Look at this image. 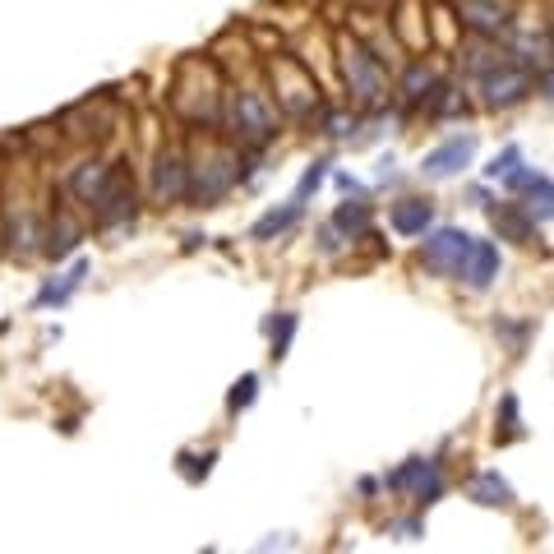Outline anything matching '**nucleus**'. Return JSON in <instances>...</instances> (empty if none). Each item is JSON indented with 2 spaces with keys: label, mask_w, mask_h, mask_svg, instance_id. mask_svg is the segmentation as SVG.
Wrapping results in <instances>:
<instances>
[{
  "label": "nucleus",
  "mask_w": 554,
  "mask_h": 554,
  "mask_svg": "<svg viewBox=\"0 0 554 554\" xmlns=\"http://www.w3.org/2000/svg\"><path fill=\"white\" fill-rule=\"evenodd\" d=\"M0 245H5V241H0Z\"/></svg>",
  "instance_id": "473e14b6"
},
{
  "label": "nucleus",
  "mask_w": 554,
  "mask_h": 554,
  "mask_svg": "<svg viewBox=\"0 0 554 554\" xmlns=\"http://www.w3.org/2000/svg\"><path fill=\"white\" fill-rule=\"evenodd\" d=\"M471 241H476V236H467L462 227H439L434 236H425V245H421V268L434 277H462Z\"/></svg>",
  "instance_id": "20e7f679"
},
{
  "label": "nucleus",
  "mask_w": 554,
  "mask_h": 554,
  "mask_svg": "<svg viewBox=\"0 0 554 554\" xmlns=\"http://www.w3.org/2000/svg\"><path fill=\"white\" fill-rule=\"evenodd\" d=\"M351 130H356V116H342V111H328L324 116V134H333V139H347Z\"/></svg>",
  "instance_id": "c85d7f7f"
},
{
  "label": "nucleus",
  "mask_w": 554,
  "mask_h": 554,
  "mask_svg": "<svg viewBox=\"0 0 554 554\" xmlns=\"http://www.w3.org/2000/svg\"><path fill=\"white\" fill-rule=\"evenodd\" d=\"M393 531H398L402 541H416V536H421V522H416V518H411V522H398Z\"/></svg>",
  "instance_id": "c756f323"
},
{
  "label": "nucleus",
  "mask_w": 554,
  "mask_h": 554,
  "mask_svg": "<svg viewBox=\"0 0 554 554\" xmlns=\"http://www.w3.org/2000/svg\"><path fill=\"white\" fill-rule=\"evenodd\" d=\"M342 74H347V88L356 93V102H365V107H374L384 97V70L356 42H342Z\"/></svg>",
  "instance_id": "423d86ee"
},
{
  "label": "nucleus",
  "mask_w": 554,
  "mask_h": 554,
  "mask_svg": "<svg viewBox=\"0 0 554 554\" xmlns=\"http://www.w3.org/2000/svg\"><path fill=\"white\" fill-rule=\"evenodd\" d=\"M545 88H550V102H554V74H550V84H545Z\"/></svg>",
  "instance_id": "2f4dec72"
},
{
  "label": "nucleus",
  "mask_w": 554,
  "mask_h": 554,
  "mask_svg": "<svg viewBox=\"0 0 554 554\" xmlns=\"http://www.w3.org/2000/svg\"><path fill=\"white\" fill-rule=\"evenodd\" d=\"M462 277H467L471 291H485L499 277V245L494 241H471V254L462 264Z\"/></svg>",
  "instance_id": "dca6fc26"
},
{
  "label": "nucleus",
  "mask_w": 554,
  "mask_h": 554,
  "mask_svg": "<svg viewBox=\"0 0 554 554\" xmlns=\"http://www.w3.org/2000/svg\"><path fill=\"white\" fill-rule=\"evenodd\" d=\"M490 222L499 236H508V241H518V245H536L541 236H536V217L527 213V204H499L490 208Z\"/></svg>",
  "instance_id": "2eb2a0df"
},
{
  "label": "nucleus",
  "mask_w": 554,
  "mask_h": 554,
  "mask_svg": "<svg viewBox=\"0 0 554 554\" xmlns=\"http://www.w3.org/2000/svg\"><path fill=\"white\" fill-rule=\"evenodd\" d=\"M499 407H504V430H494V439H499V444H513V439H522V421H518V398H513V393H508V398L499 402Z\"/></svg>",
  "instance_id": "a878e982"
},
{
  "label": "nucleus",
  "mask_w": 554,
  "mask_h": 554,
  "mask_svg": "<svg viewBox=\"0 0 554 554\" xmlns=\"http://www.w3.org/2000/svg\"><path fill=\"white\" fill-rule=\"evenodd\" d=\"M324 176H328V157H319V162H310V171H305L301 176V185H296V199H310L314 190H319V185H324Z\"/></svg>",
  "instance_id": "bb28decb"
},
{
  "label": "nucleus",
  "mask_w": 554,
  "mask_h": 554,
  "mask_svg": "<svg viewBox=\"0 0 554 554\" xmlns=\"http://www.w3.org/2000/svg\"><path fill=\"white\" fill-rule=\"evenodd\" d=\"M430 222H434L430 199H402V204H393V231L398 236H425Z\"/></svg>",
  "instance_id": "a211bd4d"
},
{
  "label": "nucleus",
  "mask_w": 554,
  "mask_h": 554,
  "mask_svg": "<svg viewBox=\"0 0 554 554\" xmlns=\"http://www.w3.org/2000/svg\"><path fill=\"white\" fill-rule=\"evenodd\" d=\"M301 213H305V204L301 199H291V204H282V208H273V213H264L259 222H254V241H273V236H282V231H291L296 222H301Z\"/></svg>",
  "instance_id": "aec40b11"
},
{
  "label": "nucleus",
  "mask_w": 554,
  "mask_h": 554,
  "mask_svg": "<svg viewBox=\"0 0 554 554\" xmlns=\"http://www.w3.org/2000/svg\"><path fill=\"white\" fill-rule=\"evenodd\" d=\"M79 241H84V227H79L70 213H61L47 231H42V254H47V259H65Z\"/></svg>",
  "instance_id": "6ab92c4d"
},
{
  "label": "nucleus",
  "mask_w": 554,
  "mask_h": 554,
  "mask_svg": "<svg viewBox=\"0 0 554 554\" xmlns=\"http://www.w3.org/2000/svg\"><path fill=\"white\" fill-rule=\"evenodd\" d=\"M518 162H522V148L513 144V148H504V153L494 157L490 167H485V176H490V181H504V176H508V171H513V167H518Z\"/></svg>",
  "instance_id": "cd10ccee"
},
{
  "label": "nucleus",
  "mask_w": 554,
  "mask_h": 554,
  "mask_svg": "<svg viewBox=\"0 0 554 554\" xmlns=\"http://www.w3.org/2000/svg\"><path fill=\"white\" fill-rule=\"evenodd\" d=\"M458 19L471 28V33H481V37H499V33H508V24H513L499 0H462Z\"/></svg>",
  "instance_id": "4468645a"
},
{
  "label": "nucleus",
  "mask_w": 554,
  "mask_h": 554,
  "mask_svg": "<svg viewBox=\"0 0 554 554\" xmlns=\"http://www.w3.org/2000/svg\"><path fill=\"white\" fill-rule=\"evenodd\" d=\"M333 227H338V236H347V241H356V236H365L370 231V204H342L338 213H333Z\"/></svg>",
  "instance_id": "4be33fe9"
},
{
  "label": "nucleus",
  "mask_w": 554,
  "mask_h": 554,
  "mask_svg": "<svg viewBox=\"0 0 554 554\" xmlns=\"http://www.w3.org/2000/svg\"><path fill=\"white\" fill-rule=\"evenodd\" d=\"M467 494L481 508H513V485L499 476V471H476L467 485Z\"/></svg>",
  "instance_id": "f3484780"
},
{
  "label": "nucleus",
  "mask_w": 554,
  "mask_h": 554,
  "mask_svg": "<svg viewBox=\"0 0 554 554\" xmlns=\"http://www.w3.org/2000/svg\"><path fill=\"white\" fill-rule=\"evenodd\" d=\"M481 93L490 107H518L522 97L531 93V74L513 61H499L481 74Z\"/></svg>",
  "instance_id": "1a4fd4ad"
},
{
  "label": "nucleus",
  "mask_w": 554,
  "mask_h": 554,
  "mask_svg": "<svg viewBox=\"0 0 554 554\" xmlns=\"http://www.w3.org/2000/svg\"><path fill=\"white\" fill-rule=\"evenodd\" d=\"M148 190H153V204L176 208L190 199V157L181 148H162L153 157V176H148Z\"/></svg>",
  "instance_id": "39448f33"
},
{
  "label": "nucleus",
  "mask_w": 554,
  "mask_h": 554,
  "mask_svg": "<svg viewBox=\"0 0 554 554\" xmlns=\"http://www.w3.org/2000/svg\"><path fill=\"white\" fill-rule=\"evenodd\" d=\"M434 88V70H425V65H411L407 79H402V93L411 97V102H425Z\"/></svg>",
  "instance_id": "393cba45"
},
{
  "label": "nucleus",
  "mask_w": 554,
  "mask_h": 554,
  "mask_svg": "<svg viewBox=\"0 0 554 554\" xmlns=\"http://www.w3.org/2000/svg\"><path fill=\"white\" fill-rule=\"evenodd\" d=\"M504 185L527 194V213L536 217V222H554V181H545L541 171H531L518 162V167L504 176Z\"/></svg>",
  "instance_id": "9b49d317"
},
{
  "label": "nucleus",
  "mask_w": 554,
  "mask_h": 554,
  "mask_svg": "<svg viewBox=\"0 0 554 554\" xmlns=\"http://www.w3.org/2000/svg\"><path fill=\"white\" fill-rule=\"evenodd\" d=\"M471 157H476V134H458V139H448L421 157V176L425 181H453L458 171L471 167Z\"/></svg>",
  "instance_id": "9d476101"
},
{
  "label": "nucleus",
  "mask_w": 554,
  "mask_h": 554,
  "mask_svg": "<svg viewBox=\"0 0 554 554\" xmlns=\"http://www.w3.org/2000/svg\"><path fill=\"white\" fill-rule=\"evenodd\" d=\"M338 185H342V190H347V194H356V190H361V185H356V176H347V171H342V176H338Z\"/></svg>",
  "instance_id": "7c9ffc66"
},
{
  "label": "nucleus",
  "mask_w": 554,
  "mask_h": 554,
  "mask_svg": "<svg viewBox=\"0 0 554 554\" xmlns=\"http://www.w3.org/2000/svg\"><path fill=\"white\" fill-rule=\"evenodd\" d=\"M254 398H259V374H241V379L231 384V393H227V411H231V416H241Z\"/></svg>",
  "instance_id": "5701e85b"
},
{
  "label": "nucleus",
  "mask_w": 554,
  "mask_h": 554,
  "mask_svg": "<svg viewBox=\"0 0 554 554\" xmlns=\"http://www.w3.org/2000/svg\"><path fill=\"white\" fill-rule=\"evenodd\" d=\"M222 88H217V74L208 65H185L181 79H176V93H171V107L181 111L190 125H213L222 116Z\"/></svg>",
  "instance_id": "f257e3e1"
},
{
  "label": "nucleus",
  "mask_w": 554,
  "mask_h": 554,
  "mask_svg": "<svg viewBox=\"0 0 554 554\" xmlns=\"http://www.w3.org/2000/svg\"><path fill=\"white\" fill-rule=\"evenodd\" d=\"M388 490L411 494V499H416L421 508L439 504V494H444V476H439V462H430V458H411L402 471H393V476H388Z\"/></svg>",
  "instance_id": "0eeeda50"
},
{
  "label": "nucleus",
  "mask_w": 554,
  "mask_h": 554,
  "mask_svg": "<svg viewBox=\"0 0 554 554\" xmlns=\"http://www.w3.org/2000/svg\"><path fill=\"white\" fill-rule=\"evenodd\" d=\"M93 213H97V227L130 222V217H134V181H130V171L116 167V176H111V185L102 190V199L93 204Z\"/></svg>",
  "instance_id": "f8f14e48"
},
{
  "label": "nucleus",
  "mask_w": 554,
  "mask_h": 554,
  "mask_svg": "<svg viewBox=\"0 0 554 554\" xmlns=\"http://www.w3.org/2000/svg\"><path fill=\"white\" fill-rule=\"evenodd\" d=\"M268 333H273V361H282L291 338H296V314H277L273 324H268Z\"/></svg>",
  "instance_id": "b1692460"
},
{
  "label": "nucleus",
  "mask_w": 554,
  "mask_h": 554,
  "mask_svg": "<svg viewBox=\"0 0 554 554\" xmlns=\"http://www.w3.org/2000/svg\"><path fill=\"white\" fill-rule=\"evenodd\" d=\"M273 79H277V102H282L291 116H305V111L319 107V88H314V79L305 74V65L277 61L273 65Z\"/></svg>",
  "instance_id": "6e6552de"
},
{
  "label": "nucleus",
  "mask_w": 554,
  "mask_h": 554,
  "mask_svg": "<svg viewBox=\"0 0 554 554\" xmlns=\"http://www.w3.org/2000/svg\"><path fill=\"white\" fill-rule=\"evenodd\" d=\"M111 176H116V167H111L107 157H88V162H79V167L65 176V190H70L79 204L93 208L97 199H102V190L111 185Z\"/></svg>",
  "instance_id": "ddd939ff"
},
{
  "label": "nucleus",
  "mask_w": 554,
  "mask_h": 554,
  "mask_svg": "<svg viewBox=\"0 0 554 554\" xmlns=\"http://www.w3.org/2000/svg\"><path fill=\"white\" fill-rule=\"evenodd\" d=\"M227 125H231V134H236L241 144H250V148H264L268 139L277 134L273 107H268V97L254 93V88L231 93V102H227Z\"/></svg>",
  "instance_id": "7ed1b4c3"
},
{
  "label": "nucleus",
  "mask_w": 554,
  "mask_h": 554,
  "mask_svg": "<svg viewBox=\"0 0 554 554\" xmlns=\"http://www.w3.org/2000/svg\"><path fill=\"white\" fill-rule=\"evenodd\" d=\"M241 181V167H236V157L222 153V148H208L204 157H190V199L194 208H217L236 190Z\"/></svg>",
  "instance_id": "f03ea898"
},
{
  "label": "nucleus",
  "mask_w": 554,
  "mask_h": 554,
  "mask_svg": "<svg viewBox=\"0 0 554 554\" xmlns=\"http://www.w3.org/2000/svg\"><path fill=\"white\" fill-rule=\"evenodd\" d=\"M88 277V259H74V268L61 277V282H51V287H42V296H37V305H65L79 291V282Z\"/></svg>",
  "instance_id": "412c9836"
}]
</instances>
